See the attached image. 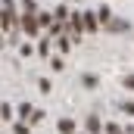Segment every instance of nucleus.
I'll return each mask as SVG.
<instances>
[{
    "label": "nucleus",
    "mask_w": 134,
    "mask_h": 134,
    "mask_svg": "<svg viewBox=\"0 0 134 134\" xmlns=\"http://www.w3.org/2000/svg\"><path fill=\"white\" fill-rule=\"evenodd\" d=\"M69 25H72L75 34H81V28H84V25H81V13H69Z\"/></svg>",
    "instance_id": "obj_4"
},
{
    "label": "nucleus",
    "mask_w": 134,
    "mask_h": 134,
    "mask_svg": "<svg viewBox=\"0 0 134 134\" xmlns=\"http://www.w3.org/2000/svg\"><path fill=\"white\" fill-rule=\"evenodd\" d=\"M106 131H109V134H122V128H119V125L112 122V125H106Z\"/></svg>",
    "instance_id": "obj_14"
},
{
    "label": "nucleus",
    "mask_w": 134,
    "mask_h": 134,
    "mask_svg": "<svg viewBox=\"0 0 134 134\" xmlns=\"http://www.w3.org/2000/svg\"><path fill=\"white\" fill-rule=\"evenodd\" d=\"M56 47H59L63 53H69V47H72V41H69L66 34H59V37H56Z\"/></svg>",
    "instance_id": "obj_7"
},
{
    "label": "nucleus",
    "mask_w": 134,
    "mask_h": 134,
    "mask_svg": "<svg viewBox=\"0 0 134 134\" xmlns=\"http://www.w3.org/2000/svg\"><path fill=\"white\" fill-rule=\"evenodd\" d=\"M81 25H84L87 31H97V16H91V13H81Z\"/></svg>",
    "instance_id": "obj_3"
},
{
    "label": "nucleus",
    "mask_w": 134,
    "mask_h": 134,
    "mask_svg": "<svg viewBox=\"0 0 134 134\" xmlns=\"http://www.w3.org/2000/svg\"><path fill=\"white\" fill-rule=\"evenodd\" d=\"M19 28H22V31L25 34H37V19H34V13H25V16H22V19H19Z\"/></svg>",
    "instance_id": "obj_1"
},
{
    "label": "nucleus",
    "mask_w": 134,
    "mask_h": 134,
    "mask_svg": "<svg viewBox=\"0 0 134 134\" xmlns=\"http://www.w3.org/2000/svg\"><path fill=\"white\" fill-rule=\"evenodd\" d=\"M119 109H122V112H128V115H134V103H128V100L119 103Z\"/></svg>",
    "instance_id": "obj_12"
},
{
    "label": "nucleus",
    "mask_w": 134,
    "mask_h": 134,
    "mask_svg": "<svg viewBox=\"0 0 134 134\" xmlns=\"http://www.w3.org/2000/svg\"><path fill=\"white\" fill-rule=\"evenodd\" d=\"M34 19H37V28H41V25H44V28L53 25V16H50V13H34Z\"/></svg>",
    "instance_id": "obj_5"
},
{
    "label": "nucleus",
    "mask_w": 134,
    "mask_h": 134,
    "mask_svg": "<svg viewBox=\"0 0 134 134\" xmlns=\"http://www.w3.org/2000/svg\"><path fill=\"white\" fill-rule=\"evenodd\" d=\"M109 25H112V31H125V28H128V22H122V19H119V22H115V19H112V22H109Z\"/></svg>",
    "instance_id": "obj_11"
},
{
    "label": "nucleus",
    "mask_w": 134,
    "mask_h": 134,
    "mask_svg": "<svg viewBox=\"0 0 134 134\" xmlns=\"http://www.w3.org/2000/svg\"><path fill=\"white\" fill-rule=\"evenodd\" d=\"M13 25H16V13L13 9H3L0 13V28H13Z\"/></svg>",
    "instance_id": "obj_2"
},
{
    "label": "nucleus",
    "mask_w": 134,
    "mask_h": 134,
    "mask_svg": "<svg viewBox=\"0 0 134 134\" xmlns=\"http://www.w3.org/2000/svg\"><path fill=\"white\" fill-rule=\"evenodd\" d=\"M87 131H100V119H97V115H87Z\"/></svg>",
    "instance_id": "obj_8"
},
{
    "label": "nucleus",
    "mask_w": 134,
    "mask_h": 134,
    "mask_svg": "<svg viewBox=\"0 0 134 134\" xmlns=\"http://www.w3.org/2000/svg\"><path fill=\"white\" fill-rule=\"evenodd\" d=\"M53 19H59V22H66V19H69V9H66V6H59V9L53 13Z\"/></svg>",
    "instance_id": "obj_10"
},
{
    "label": "nucleus",
    "mask_w": 134,
    "mask_h": 134,
    "mask_svg": "<svg viewBox=\"0 0 134 134\" xmlns=\"http://www.w3.org/2000/svg\"><path fill=\"white\" fill-rule=\"evenodd\" d=\"M59 131L63 134H75V125H72L69 119H63V122H59Z\"/></svg>",
    "instance_id": "obj_9"
},
{
    "label": "nucleus",
    "mask_w": 134,
    "mask_h": 134,
    "mask_svg": "<svg viewBox=\"0 0 134 134\" xmlns=\"http://www.w3.org/2000/svg\"><path fill=\"white\" fill-rule=\"evenodd\" d=\"M125 87H128V91H134V75H128V78H125Z\"/></svg>",
    "instance_id": "obj_16"
},
{
    "label": "nucleus",
    "mask_w": 134,
    "mask_h": 134,
    "mask_svg": "<svg viewBox=\"0 0 134 134\" xmlns=\"http://www.w3.org/2000/svg\"><path fill=\"white\" fill-rule=\"evenodd\" d=\"M9 112H13V109H9V103H3V106H0V119H9Z\"/></svg>",
    "instance_id": "obj_13"
},
{
    "label": "nucleus",
    "mask_w": 134,
    "mask_h": 134,
    "mask_svg": "<svg viewBox=\"0 0 134 134\" xmlns=\"http://www.w3.org/2000/svg\"><path fill=\"white\" fill-rule=\"evenodd\" d=\"M97 22H112V13H109L106 6H100V9H97Z\"/></svg>",
    "instance_id": "obj_6"
},
{
    "label": "nucleus",
    "mask_w": 134,
    "mask_h": 134,
    "mask_svg": "<svg viewBox=\"0 0 134 134\" xmlns=\"http://www.w3.org/2000/svg\"><path fill=\"white\" fill-rule=\"evenodd\" d=\"M13 131H16V134H28V125H16Z\"/></svg>",
    "instance_id": "obj_15"
}]
</instances>
